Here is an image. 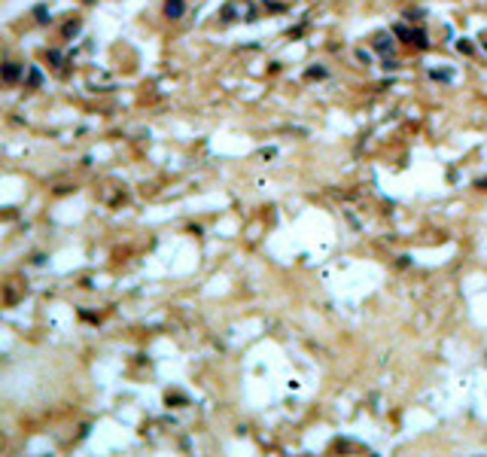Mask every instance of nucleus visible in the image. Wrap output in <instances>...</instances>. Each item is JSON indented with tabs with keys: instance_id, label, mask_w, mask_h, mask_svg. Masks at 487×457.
<instances>
[{
	"instance_id": "obj_13",
	"label": "nucleus",
	"mask_w": 487,
	"mask_h": 457,
	"mask_svg": "<svg viewBox=\"0 0 487 457\" xmlns=\"http://www.w3.org/2000/svg\"><path fill=\"white\" fill-rule=\"evenodd\" d=\"M396 67H399V61H393V58L387 55V61H384V70H396Z\"/></svg>"
},
{
	"instance_id": "obj_8",
	"label": "nucleus",
	"mask_w": 487,
	"mask_h": 457,
	"mask_svg": "<svg viewBox=\"0 0 487 457\" xmlns=\"http://www.w3.org/2000/svg\"><path fill=\"white\" fill-rule=\"evenodd\" d=\"M19 73H22V70H19L16 64H7V67H4V76H7V80H16Z\"/></svg>"
},
{
	"instance_id": "obj_1",
	"label": "nucleus",
	"mask_w": 487,
	"mask_h": 457,
	"mask_svg": "<svg viewBox=\"0 0 487 457\" xmlns=\"http://www.w3.org/2000/svg\"><path fill=\"white\" fill-rule=\"evenodd\" d=\"M371 49H374V52H381V55H390V52H393V34H387V31H381L378 37H374V43H371Z\"/></svg>"
},
{
	"instance_id": "obj_6",
	"label": "nucleus",
	"mask_w": 487,
	"mask_h": 457,
	"mask_svg": "<svg viewBox=\"0 0 487 457\" xmlns=\"http://www.w3.org/2000/svg\"><path fill=\"white\" fill-rule=\"evenodd\" d=\"M429 76H432V80H444V83H451V70H432Z\"/></svg>"
},
{
	"instance_id": "obj_2",
	"label": "nucleus",
	"mask_w": 487,
	"mask_h": 457,
	"mask_svg": "<svg viewBox=\"0 0 487 457\" xmlns=\"http://www.w3.org/2000/svg\"><path fill=\"white\" fill-rule=\"evenodd\" d=\"M183 13H186L183 0H165V16L168 19H183Z\"/></svg>"
},
{
	"instance_id": "obj_10",
	"label": "nucleus",
	"mask_w": 487,
	"mask_h": 457,
	"mask_svg": "<svg viewBox=\"0 0 487 457\" xmlns=\"http://www.w3.org/2000/svg\"><path fill=\"white\" fill-rule=\"evenodd\" d=\"M40 80H43V76H40V70H31V76H28V83H31V86H40Z\"/></svg>"
},
{
	"instance_id": "obj_15",
	"label": "nucleus",
	"mask_w": 487,
	"mask_h": 457,
	"mask_svg": "<svg viewBox=\"0 0 487 457\" xmlns=\"http://www.w3.org/2000/svg\"><path fill=\"white\" fill-rule=\"evenodd\" d=\"M356 58H359V61H371V55H368L365 49H359V52H356Z\"/></svg>"
},
{
	"instance_id": "obj_12",
	"label": "nucleus",
	"mask_w": 487,
	"mask_h": 457,
	"mask_svg": "<svg viewBox=\"0 0 487 457\" xmlns=\"http://www.w3.org/2000/svg\"><path fill=\"white\" fill-rule=\"evenodd\" d=\"M244 19H247V22H256V19H259V16H256V7H250V10L244 13Z\"/></svg>"
},
{
	"instance_id": "obj_4",
	"label": "nucleus",
	"mask_w": 487,
	"mask_h": 457,
	"mask_svg": "<svg viewBox=\"0 0 487 457\" xmlns=\"http://www.w3.org/2000/svg\"><path fill=\"white\" fill-rule=\"evenodd\" d=\"M305 76H308V80H326V76H329V70H326L323 64H314V67H308V70H305Z\"/></svg>"
},
{
	"instance_id": "obj_16",
	"label": "nucleus",
	"mask_w": 487,
	"mask_h": 457,
	"mask_svg": "<svg viewBox=\"0 0 487 457\" xmlns=\"http://www.w3.org/2000/svg\"><path fill=\"white\" fill-rule=\"evenodd\" d=\"M475 186H478V189H487V177H481V180H478Z\"/></svg>"
},
{
	"instance_id": "obj_11",
	"label": "nucleus",
	"mask_w": 487,
	"mask_h": 457,
	"mask_svg": "<svg viewBox=\"0 0 487 457\" xmlns=\"http://www.w3.org/2000/svg\"><path fill=\"white\" fill-rule=\"evenodd\" d=\"M222 19H226V22L235 19V7H232V4H229V7H222Z\"/></svg>"
},
{
	"instance_id": "obj_7",
	"label": "nucleus",
	"mask_w": 487,
	"mask_h": 457,
	"mask_svg": "<svg viewBox=\"0 0 487 457\" xmlns=\"http://www.w3.org/2000/svg\"><path fill=\"white\" fill-rule=\"evenodd\" d=\"M423 16H426V10H408V13H405L408 22H417V19H423Z\"/></svg>"
},
{
	"instance_id": "obj_5",
	"label": "nucleus",
	"mask_w": 487,
	"mask_h": 457,
	"mask_svg": "<svg viewBox=\"0 0 487 457\" xmlns=\"http://www.w3.org/2000/svg\"><path fill=\"white\" fill-rule=\"evenodd\" d=\"M393 37H399V40H405V43H411V28L408 25H393V31H390Z\"/></svg>"
},
{
	"instance_id": "obj_9",
	"label": "nucleus",
	"mask_w": 487,
	"mask_h": 457,
	"mask_svg": "<svg viewBox=\"0 0 487 457\" xmlns=\"http://www.w3.org/2000/svg\"><path fill=\"white\" fill-rule=\"evenodd\" d=\"M457 49H460L463 55H472V43H469V40H457Z\"/></svg>"
},
{
	"instance_id": "obj_3",
	"label": "nucleus",
	"mask_w": 487,
	"mask_h": 457,
	"mask_svg": "<svg viewBox=\"0 0 487 457\" xmlns=\"http://www.w3.org/2000/svg\"><path fill=\"white\" fill-rule=\"evenodd\" d=\"M411 43H414L420 52H426V49H429V34H426L423 28H414V31H411Z\"/></svg>"
},
{
	"instance_id": "obj_14",
	"label": "nucleus",
	"mask_w": 487,
	"mask_h": 457,
	"mask_svg": "<svg viewBox=\"0 0 487 457\" xmlns=\"http://www.w3.org/2000/svg\"><path fill=\"white\" fill-rule=\"evenodd\" d=\"M49 16H46V7H37V22H46Z\"/></svg>"
}]
</instances>
